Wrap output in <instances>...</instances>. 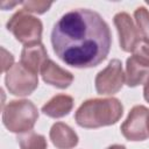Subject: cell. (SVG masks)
<instances>
[{"mask_svg":"<svg viewBox=\"0 0 149 149\" xmlns=\"http://www.w3.org/2000/svg\"><path fill=\"white\" fill-rule=\"evenodd\" d=\"M122 135L129 141H143L149 137V109L136 105L128 113L120 127Z\"/></svg>","mask_w":149,"mask_h":149,"instance_id":"obj_6","label":"cell"},{"mask_svg":"<svg viewBox=\"0 0 149 149\" xmlns=\"http://www.w3.org/2000/svg\"><path fill=\"white\" fill-rule=\"evenodd\" d=\"M73 107V99L68 94H57L43 105L42 112L50 118H63L68 115Z\"/></svg>","mask_w":149,"mask_h":149,"instance_id":"obj_13","label":"cell"},{"mask_svg":"<svg viewBox=\"0 0 149 149\" xmlns=\"http://www.w3.org/2000/svg\"><path fill=\"white\" fill-rule=\"evenodd\" d=\"M49 136L52 144L58 149H72L78 144V135L70 126L63 122L54 123Z\"/></svg>","mask_w":149,"mask_h":149,"instance_id":"obj_11","label":"cell"},{"mask_svg":"<svg viewBox=\"0 0 149 149\" xmlns=\"http://www.w3.org/2000/svg\"><path fill=\"white\" fill-rule=\"evenodd\" d=\"M125 83V73L121 61L114 58L101 70L94 80L95 90L99 94H114L121 90Z\"/></svg>","mask_w":149,"mask_h":149,"instance_id":"obj_7","label":"cell"},{"mask_svg":"<svg viewBox=\"0 0 149 149\" xmlns=\"http://www.w3.org/2000/svg\"><path fill=\"white\" fill-rule=\"evenodd\" d=\"M143 97L146 99V101L149 102V77L147 78L146 83H144V87H143Z\"/></svg>","mask_w":149,"mask_h":149,"instance_id":"obj_19","label":"cell"},{"mask_svg":"<svg viewBox=\"0 0 149 149\" xmlns=\"http://www.w3.org/2000/svg\"><path fill=\"white\" fill-rule=\"evenodd\" d=\"M149 77V64L132 55L126 62V83L129 87L142 84Z\"/></svg>","mask_w":149,"mask_h":149,"instance_id":"obj_12","label":"cell"},{"mask_svg":"<svg viewBox=\"0 0 149 149\" xmlns=\"http://www.w3.org/2000/svg\"><path fill=\"white\" fill-rule=\"evenodd\" d=\"M41 74L42 79L47 84L58 88H66L73 81V74L71 72L66 71L65 69H62L49 58L43 63L41 68Z\"/></svg>","mask_w":149,"mask_h":149,"instance_id":"obj_9","label":"cell"},{"mask_svg":"<svg viewBox=\"0 0 149 149\" xmlns=\"http://www.w3.org/2000/svg\"><path fill=\"white\" fill-rule=\"evenodd\" d=\"M107 149H126L125 146H121V144H113L111 147H108Z\"/></svg>","mask_w":149,"mask_h":149,"instance_id":"obj_20","label":"cell"},{"mask_svg":"<svg viewBox=\"0 0 149 149\" xmlns=\"http://www.w3.org/2000/svg\"><path fill=\"white\" fill-rule=\"evenodd\" d=\"M6 27L14 37L24 45L41 43L43 28L42 22L37 17L28 14L24 9L16 12L9 19Z\"/></svg>","mask_w":149,"mask_h":149,"instance_id":"obj_4","label":"cell"},{"mask_svg":"<svg viewBox=\"0 0 149 149\" xmlns=\"http://www.w3.org/2000/svg\"><path fill=\"white\" fill-rule=\"evenodd\" d=\"M17 142L21 149H47L45 137L33 130L19 135Z\"/></svg>","mask_w":149,"mask_h":149,"instance_id":"obj_14","label":"cell"},{"mask_svg":"<svg viewBox=\"0 0 149 149\" xmlns=\"http://www.w3.org/2000/svg\"><path fill=\"white\" fill-rule=\"evenodd\" d=\"M147 3H148V5H149V1H148V2H147Z\"/></svg>","mask_w":149,"mask_h":149,"instance_id":"obj_21","label":"cell"},{"mask_svg":"<svg viewBox=\"0 0 149 149\" xmlns=\"http://www.w3.org/2000/svg\"><path fill=\"white\" fill-rule=\"evenodd\" d=\"M21 5L23 6V9L27 12L43 14L51 7L52 3L47 2V1H23V2H21Z\"/></svg>","mask_w":149,"mask_h":149,"instance_id":"obj_16","label":"cell"},{"mask_svg":"<svg viewBox=\"0 0 149 149\" xmlns=\"http://www.w3.org/2000/svg\"><path fill=\"white\" fill-rule=\"evenodd\" d=\"M114 24L119 34V43L123 51L133 52L142 37L135 27L130 15L126 12H120L114 16Z\"/></svg>","mask_w":149,"mask_h":149,"instance_id":"obj_8","label":"cell"},{"mask_svg":"<svg viewBox=\"0 0 149 149\" xmlns=\"http://www.w3.org/2000/svg\"><path fill=\"white\" fill-rule=\"evenodd\" d=\"M48 59V54L42 43H36L31 45H24L21 51L20 63L34 73H37L43 63Z\"/></svg>","mask_w":149,"mask_h":149,"instance_id":"obj_10","label":"cell"},{"mask_svg":"<svg viewBox=\"0 0 149 149\" xmlns=\"http://www.w3.org/2000/svg\"><path fill=\"white\" fill-rule=\"evenodd\" d=\"M14 65V57L3 47H1V72H7Z\"/></svg>","mask_w":149,"mask_h":149,"instance_id":"obj_18","label":"cell"},{"mask_svg":"<svg viewBox=\"0 0 149 149\" xmlns=\"http://www.w3.org/2000/svg\"><path fill=\"white\" fill-rule=\"evenodd\" d=\"M134 17L142 38L149 42V12L144 7H139L134 12Z\"/></svg>","mask_w":149,"mask_h":149,"instance_id":"obj_15","label":"cell"},{"mask_svg":"<svg viewBox=\"0 0 149 149\" xmlns=\"http://www.w3.org/2000/svg\"><path fill=\"white\" fill-rule=\"evenodd\" d=\"M5 84L9 93L24 97L31 94L36 90L38 85V78L37 73L26 69L21 63H16L7 71Z\"/></svg>","mask_w":149,"mask_h":149,"instance_id":"obj_5","label":"cell"},{"mask_svg":"<svg viewBox=\"0 0 149 149\" xmlns=\"http://www.w3.org/2000/svg\"><path fill=\"white\" fill-rule=\"evenodd\" d=\"M51 44L62 62L77 69H87L106 59L112 35L99 13L77 8L65 13L54 24Z\"/></svg>","mask_w":149,"mask_h":149,"instance_id":"obj_1","label":"cell"},{"mask_svg":"<svg viewBox=\"0 0 149 149\" xmlns=\"http://www.w3.org/2000/svg\"><path fill=\"white\" fill-rule=\"evenodd\" d=\"M133 55L135 57H137L139 59L149 64V42L142 38L140 41V43L133 50Z\"/></svg>","mask_w":149,"mask_h":149,"instance_id":"obj_17","label":"cell"},{"mask_svg":"<svg viewBox=\"0 0 149 149\" xmlns=\"http://www.w3.org/2000/svg\"><path fill=\"white\" fill-rule=\"evenodd\" d=\"M123 106L116 98H94L84 101L74 114L78 126L99 128L114 125L120 120Z\"/></svg>","mask_w":149,"mask_h":149,"instance_id":"obj_2","label":"cell"},{"mask_svg":"<svg viewBox=\"0 0 149 149\" xmlns=\"http://www.w3.org/2000/svg\"><path fill=\"white\" fill-rule=\"evenodd\" d=\"M37 119V107L30 100H12L2 109V122L12 133L23 134L30 132Z\"/></svg>","mask_w":149,"mask_h":149,"instance_id":"obj_3","label":"cell"}]
</instances>
